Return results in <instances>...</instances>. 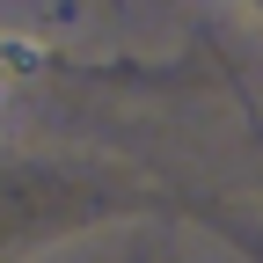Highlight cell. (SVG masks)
<instances>
[{"mask_svg": "<svg viewBox=\"0 0 263 263\" xmlns=\"http://www.w3.org/2000/svg\"><path fill=\"white\" fill-rule=\"evenodd\" d=\"M0 103H8V66H0Z\"/></svg>", "mask_w": 263, "mask_h": 263, "instance_id": "1", "label": "cell"}]
</instances>
